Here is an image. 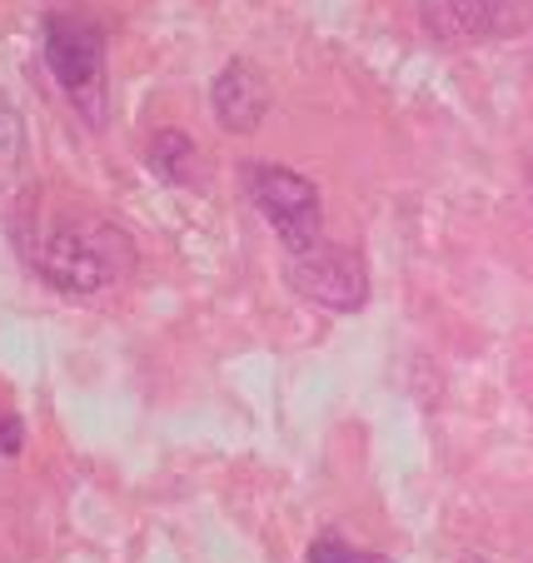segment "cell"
<instances>
[{"instance_id":"obj_1","label":"cell","mask_w":533,"mask_h":563,"mask_svg":"<svg viewBox=\"0 0 533 563\" xmlns=\"http://www.w3.org/2000/svg\"><path fill=\"white\" fill-rule=\"evenodd\" d=\"M15 240L31 269L60 295H100L135 275L140 255L120 224L90 210H51L25 205L15 220Z\"/></svg>"},{"instance_id":"obj_2","label":"cell","mask_w":533,"mask_h":563,"mask_svg":"<svg viewBox=\"0 0 533 563\" xmlns=\"http://www.w3.org/2000/svg\"><path fill=\"white\" fill-rule=\"evenodd\" d=\"M41 41L55 86L90 125H106V31L86 11H51Z\"/></svg>"},{"instance_id":"obj_3","label":"cell","mask_w":533,"mask_h":563,"mask_svg":"<svg viewBox=\"0 0 533 563\" xmlns=\"http://www.w3.org/2000/svg\"><path fill=\"white\" fill-rule=\"evenodd\" d=\"M245 190H249L255 210L269 220V230L279 234V245H285L289 255H304V250L320 245L324 210H320V190H314V180L285 170V165H269V159H255V165L245 170Z\"/></svg>"},{"instance_id":"obj_4","label":"cell","mask_w":533,"mask_h":563,"mask_svg":"<svg viewBox=\"0 0 533 563\" xmlns=\"http://www.w3.org/2000/svg\"><path fill=\"white\" fill-rule=\"evenodd\" d=\"M289 285L310 305L334 309V314H354L369 305V265L359 250L349 245H314L304 255H289Z\"/></svg>"},{"instance_id":"obj_5","label":"cell","mask_w":533,"mask_h":563,"mask_svg":"<svg viewBox=\"0 0 533 563\" xmlns=\"http://www.w3.org/2000/svg\"><path fill=\"white\" fill-rule=\"evenodd\" d=\"M210 106H214V120H220L224 130H235V135H249V130H259V120L269 115V86H265V75H259L249 60H230L220 75H214Z\"/></svg>"},{"instance_id":"obj_6","label":"cell","mask_w":533,"mask_h":563,"mask_svg":"<svg viewBox=\"0 0 533 563\" xmlns=\"http://www.w3.org/2000/svg\"><path fill=\"white\" fill-rule=\"evenodd\" d=\"M429 35L444 45H464V41H484V35L509 31L503 21V0H419Z\"/></svg>"},{"instance_id":"obj_7","label":"cell","mask_w":533,"mask_h":563,"mask_svg":"<svg viewBox=\"0 0 533 563\" xmlns=\"http://www.w3.org/2000/svg\"><path fill=\"white\" fill-rule=\"evenodd\" d=\"M149 175H160L170 185H190L200 175V145L185 130H160L149 140Z\"/></svg>"},{"instance_id":"obj_8","label":"cell","mask_w":533,"mask_h":563,"mask_svg":"<svg viewBox=\"0 0 533 563\" xmlns=\"http://www.w3.org/2000/svg\"><path fill=\"white\" fill-rule=\"evenodd\" d=\"M310 563H389L385 553H364L354 543H344L340 533H324V539L310 543Z\"/></svg>"},{"instance_id":"obj_9","label":"cell","mask_w":533,"mask_h":563,"mask_svg":"<svg viewBox=\"0 0 533 563\" xmlns=\"http://www.w3.org/2000/svg\"><path fill=\"white\" fill-rule=\"evenodd\" d=\"M21 439H25L21 419H15V415H0V454H21Z\"/></svg>"},{"instance_id":"obj_10","label":"cell","mask_w":533,"mask_h":563,"mask_svg":"<svg viewBox=\"0 0 533 563\" xmlns=\"http://www.w3.org/2000/svg\"><path fill=\"white\" fill-rule=\"evenodd\" d=\"M459 563H489V559H479V553H464V559Z\"/></svg>"}]
</instances>
